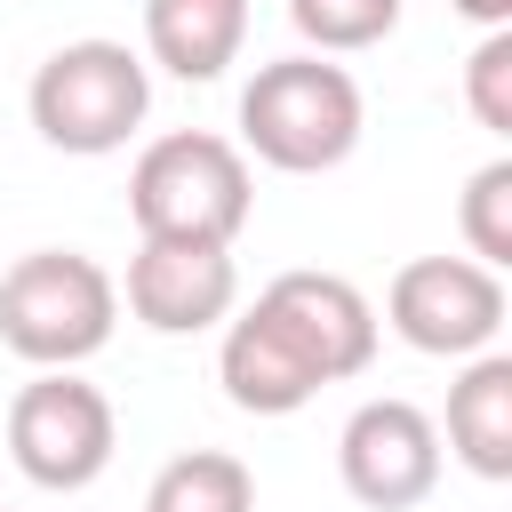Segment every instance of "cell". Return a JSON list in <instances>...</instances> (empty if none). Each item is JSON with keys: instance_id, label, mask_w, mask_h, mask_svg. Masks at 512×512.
<instances>
[{"instance_id": "1", "label": "cell", "mask_w": 512, "mask_h": 512, "mask_svg": "<svg viewBox=\"0 0 512 512\" xmlns=\"http://www.w3.org/2000/svg\"><path fill=\"white\" fill-rule=\"evenodd\" d=\"M368 128V96L328 56H272L240 88V152H256L280 176L344 168Z\"/></svg>"}, {"instance_id": "2", "label": "cell", "mask_w": 512, "mask_h": 512, "mask_svg": "<svg viewBox=\"0 0 512 512\" xmlns=\"http://www.w3.org/2000/svg\"><path fill=\"white\" fill-rule=\"evenodd\" d=\"M256 208L248 152L216 128H168L136 152L128 168V216L144 240H184V248H232Z\"/></svg>"}, {"instance_id": "3", "label": "cell", "mask_w": 512, "mask_h": 512, "mask_svg": "<svg viewBox=\"0 0 512 512\" xmlns=\"http://www.w3.org/2000/svg\"><path fill=\"white\" fill-rule=\"evenodd\" d=\"M120 328V280L80 248H32L0 272V344L32 368H80Z\"/></svg>"}, {"instance_id": "4", "label": "cell", "mask_w": 512, "mask_h": 512, "mask_svg": "<svg viewBox=\"0 0 512 512\" xmlns=\"http://www.w3.org/2000/svg\"><path fill=\"white\" fill-rule=\"evenodd\" d=\"M24 112H32L40 144L96 160V152H120L144 128L152 72L128 40H64V48L40 56V72L24 88Z\"/></svg>"}, {"instance_id": "5", "label": "cell", "mask_w": 512, "mask_h": 512, "mask_svg": "<svg viewBox=\"0 0 512 512\" xmlns=\"http://www.w3.org/2000/svg\"><path fill=\"white\" fill-rule=\"evenodd\" d=\"M120 448V416L112 400L80 376V368H40L16 400H8V456L32 488L48 496H80L112 472Z\"/></svg>"}, {"instance_id": "6", "label": "cell", "mask_w": 512, "mask_h": 512, "mask_svg": "<svg viewBox=\"0 0 512 512\" xmlns=\"http://www.w3.org/2000/svg\"><path fill=\"white\" fill-rule=\"evenodd\" d=\"M384 320L408 352L432 360H472L496 352L504 336V272L472 264V256H408L384 288Z\"/></svg>"}, {"instance_id": "7", "label": "cell", "mask_w": 512, "mask_h": 512, "mask_svg": "<svg viewBox=\"0 0 512 512\" xmlns=\"http://www.w3.org/2000/svg\"><path fill=\"white\" fill-rule=\"evenodd\" d=\"M320 384H344L376 360V304L344 280V272H280L256 304H248Z\"/></svg>"}, {"instance_id": "8", "label": "cell", "mask_w": 512, "mask_h": 512, "mask_svg": "<svg viewBox=\"0 0 512 512\" xmlns=\"http://www.w3.org/2000/svg\"><path fill=\"white\" fill-rule=\"evenodd\" d=\"M336 472H344L352 504L408 512L440 488V424L416 400H360L336 432Z\"/></svg>"}, {"instance_id": "9", "label": "cell", "mask_w": 512, "mask_h": 512, "mask_svg": "<svg viewBox=\"0 0 512 512\" xmlns=\"http://www.w3.org/2000/svg\"><path fill=\"white\" fill-rule=\"evenodd\" d=\"M128 312L152 336H200L216 320H232L240 304V264L232 248H184V240H144L128 256Z\"/></svg>"}, {"instance_id": "10", "label": "cell", "mask_w": 512, "mask_h": 512, "mask_svg": "<svg viewBox=\"0 0 512 512\" xmlns=\"http://www.w3.org/2000/svg\"><path fill=\"white\" fill-rule=\"evenodd\" d=\"M248 48V0H144V56L176 80H224Z\"/></svg>"}, {"instance_id": "11", "label": "cell", "mask_w": 512, "mask_h": 512, "mask_svg": "<svg viewBox=\"0 0 512 512\" xmlns=\"http://www.w3.org/2000/svg\"><path fill=\"white\" fill-rule=\"evenodd\" d=\"M216 384H224V400L240 408V416H296L312 392H320V376L256 320V312H240V320H224V344H216Z\"/></svg>"}, {"instance_id": "12", "label": "cell", "mask_w": 512, "mask_h": 512, "mask_svg": "<svg viewBox=\"0 0 512 512\" xmlns=\"http://www.w3.org/2000/svg\"><path fill=\"white\" fill-rule=\"evenodd\" d=\"M448 456L472 480H512V352H472L448 384Z\"/></svg>"}, {"instance_id": "13", "label": "cell", "mask_w": 512, "mask_h": 512, "mask_svg": "<svg viewBox=\"0 0 512 512\" xmlns=\"http://www.w3.org/2000/svg\"><path fill=\"white\" fill-rule=\"evenodd\" d=\"M144 512H256V472L232 448H184L152 472Z\"/></svg>"}, {"instance_id": "14", "label": "cell", "mask_w": 512, "mask_h": 512, "mask_svg": "<svg viewBox=\"0 0 512 512\" xmlns=\"http://www.w3.org/2000/svg\"><path fill=\"white\" fill-rule=\"evenodd\" d=\"M304 56H360L400 32V0H288Z\"/></svg>"}, {"instance_id": "15", "label": "cell", "mask_w": 512, "mask_h": 512, "mask_svg": "<svg viewBox=\"0 0 512 512\" xmlns=\"http://www.w3.org/2000/svg\"><path fill=\"white\" fill-rule=\"evenodd\" d=\"M456 224H464V248H472V264H488V272H504V264H512V160H488V168H472Z\"/></svg>"}, {"instance_id": "16", "label": "cell", "mask_w": 512, "mask_h": 512, "mask_svg": "<svg viewBox=\"0 0 512 512\" xmlns=\"http://www.w3.org/2000/svg\"><path fill=\"white\" fill-rule=\"evenodd\" d=\"M464 104L488 136H512V32H480L464 56Z\"/></svg>"}, {"instance_id": "17", "label": "cell", "mask_w": 512, "mask_h": 512, "mask_svg": "<svg viewBox=\"0 0 512 512\" xmlns=\"http://www.w3.org/2000/svg\"><path fill=\"white\" fill-rule=\"evenodd\" d=\"M464 24H480V32H512V0H448Z\"/></svg>"}]
</instances>
